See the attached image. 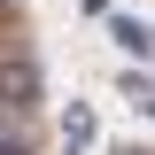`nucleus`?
Here are the masks:
<instances>
[{
    "label": "nucleus",
    "instance_id": "20e7f679",
    "mask_svg": "<svg viewBox=\"0 0 155 155\" xmlns=\"http://www.w3.org/2000/svg\"><path fill=\"white\" fill-rule=\"evenodd\" d=\"M124 93H132V101H140V109H147V116H155V78H140V70H124Z\"/></svg>",
    "mask_w": 155,
    "mask_h": 155
},
{
    "label": "nucleus",
    "instance_id": "f257e3e1",
    "mask_svg": "<svg viewBox=\"0 0 155 155\" xmlns=\"http://www.w3.org/2000/svg\"><path fill=\"white\" fill-rule=\"evenodd\" d=\"M31 101H39V62L0 54V109H31Z\"/></svg>",
    "mask_w": 155,
    "mask_h": 155
},
{
    "label": "nucleus",
    "instance_id": "39448f33",
    "mask_svg": "<svg viewBox=\"0 0 155 155\" xmlns=\"http://www.w3.org/2000/svg\"><path fill=\"white\" fill-rule=\"evenodd\" d=\"M0 155H31V147H23V132H8V124H0Z\"/></svg>",
    "mask_w": 155,
    "mask_h": 155
},
{
    "label": "nucleus",
    "instance_id": "423d86ee",
    "mask_svg": "<svg viewBox=\"0 0 155 155\" xmlns=\"http://www.w3.org/2000/svg\"><path fill=\"white\" fill-rule=\"evenodd\" d=\"M124 155H140V147H124Z\"/></svg>",
    "mask_w": 155,
    "mask_h": 155
},
{
    "label": "nucleus",
    "instance_id": "7ed1b4c3",
    "mask_svg": "<svg viewBox=\"0 0 155 155\" xmlns=\"http://www.w3.org/2000/svg\"><path fill=\"white\" fill-rule=\"evenodd\" d=\"M101 23H109V39L124 47V54H155V31H147V23H132V16H116V8H109Z\"/></svg>",
    "mask_w": 155,
    "mask_h": 155
},
{
    "label": "nucleus",
    "instance_id": "f03ea898",
    "mask_svg": "<svg viewBox=\"0 0 155 155\" xmlns=\"http://www.w3.org/2000/svg\"><path fill=\"white\" fill-rule=\"evenodd\" d=\"M85 147H93V109L70 101V109H62V155H85Z\"/></svg>",
    "mask_w": 155,
    "mask_h": 155
}]
</instances>
